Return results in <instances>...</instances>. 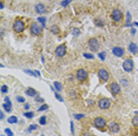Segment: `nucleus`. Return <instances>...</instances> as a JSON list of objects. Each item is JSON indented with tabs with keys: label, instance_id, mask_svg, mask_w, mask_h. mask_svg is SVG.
<instances>
[{
	"label": "nucleus",
	"instance_id": "f257e3e1",
	"mask_svg": "<svg viewBox=\"0 0 138 136\" xmlns=\"http://www.w3.org/2000/svg\"><path fill=\"white\" fill-rule=\"evenodd\" d=\"M87 76H89V73H87V70L85 68H79L77 70V73H76V79L79 82H84L85 80L87 79Z\"/></svg>",
	"mask_w": 138,
	"mask_h": 136
},
{
	"label": "nucleus",
	"instance_id": "f03ea898",
	"mask_svg": "<svg viewBox=\"0 0 138 136\" xmlns=\"http://www.w3.org/2000/svg\"><path fill=\"white\" fill-rule=\"evenodd\" d=\"M25 29V22L21 20V19H17L14 22H13V31L16 33H21Z\"/></svg>",
	"mask_w": 138,
	"mask_h": 136
},
{
	"label": "nucleus",
	"instance_id": "7ed1b4c3",
	"mask_svg": "<svg viewBox=\"0 0 138 136\" xmlns=\"http://www.w3.org/2000/svg\"><path fill=\"white\" fill-rule=\"evenodd\" d=\"M97 75H98L99 80L103 81V82H106V81L110 79V73L106 70L105 68H99L98 72H97Z\"/></svg>",
	"mask_w": 138,
	"mask_h": 136
},
{
	"label": "nucleus",
	"instance_id": "20e7f679",
	"mask_svg": "<svg viewBox=\"0 0 138 136\" xmlns=\"http://www.w3.org/2000/svg\"><path fill=\"white\" fill-rule=\"evenodd\" d=\"M30 31H31L32 35H40L42 32V28L38 25V22H33L30 26Z\"/></svg>",
	"mask_w": 138,
	"mask_h": 136
},
{
	"label": "nucleus",
	"instance_id": "39448f33",
	"mask_svg": "<svg viewBox=\"0 0 138 136\" xmlns=\"http://www.w3.org/2000/svg\"><path fill=\"white\" fill-rule=\"evenodd\" d=\"M123 69L127 72V73H131L133 70V61L131 59H125L124 62H123Z\"/></svg>",
	"mask_w": 138,
	"mask_h": 136
},
{
	"label": "nucleus",
	"instance_id": "423d86ee",
	"mask_svg": "<svg viewBox=\"0 0 138 136\" xmlns=\"http://www.w3.org/2000/svg\"><path fill=\"white\" fill-rule=\"evenodd\" d=\"M93 124H95V127H97L98 129H104V128L107 126L105 119H103V117H96L95 120H93Z\"/></svg>",
	"mask_w": 138,
	"mask_h": 136
},
{
	"label": "nucleus",
	"instance_id": "0eeeda50",
	"mask_svg": "<svg viewBox=\"0 0 138 136\" xmlns=\"http://www.w3.org/2000/svg\"><path fill=\"white\" fill-rule=\"evenodd\" d=\"M111 18L115 22H119L123 20V13L120 10H113L111 13Z\"/></svg>",
	"mask_w": 138,
	"mask_h": 136
},
{
	"label": "nucleus",
	"instance_id": "6e6552de",
	"mask_svg": "<svg viewBox=\"0 0 138 136\" xmlns=\"http://www.w3.org/2000/svg\"><path fill=\"white\" fill-rule=\"evenodd\" d=\"M87 46H89V48H90L92 52H96V51H98V48H99V42H98V40H97L96 38H92V39L89 40Z\"/></svg>",
	"mask_w": 138,
	"mask_h": 136
},
{
	"label": "nucleus",
	"instance_id": "1a4fd4ad",
	"mask_svg": "<svg viewBox=\"0 0 138 136\" xmlns=\"http://www.w3.org/2000/svg\"><path fill=\"white\" fill-rule=\"evenodd\" d=\"M98 107L100 109H109L111 107V101L109 99H100L98 101Z\"/></svg>",
	"mask_w": 138,
	"mask_h": 136
},
{
	"label": "nucleus",
	"instance_id": "9d476101",
	"mask_svg": "<svg viewBox=\"0 0 138 136\" xmlns=\"http://www.w3.org/2000/svg\"><path fill=\"white\" fill-rule=\"evenodd\" d=\"M109 89H110V92L112 93V95H117V94L120 93V86L117 83V82H112V83H110Z\"/></svg>",
	"mask_w": 138,
	"mask_h": 136
},
{
	"label": "nucleus",
	"instance_id": "9b49d317",
	"mask_svg": "<svg viewBox=\"0 0 138 136\" xmlns=\"http://www.w3.org/2000/svg\"><path fill=\"white\" fill-rule=\"evenodd\" d=\"M65 54H66V46L65 45H60L56 48V55L58 58H63V56H65Z\"/></svg>",
	"mask_w": 138,
	"mask_h": 136
},
{
	"label": "nucleus",
	"instance_id": "f8f14e48",
	"mask_svg": "<svg viewBox=\"0 0 138 136\" xmlns=\"http://www.w3.org/2000/svg\"><path fill=\"white\" fill-rule=\"evenodd\" d=\"M112 54L115 56H117V58H122V56H124V48L116 46V47L112 48Z\"/></svg>",
	"mask_w": 138,
	"mask_h": 136
},
{
	"label": "nucleus",
	"instance_id": "ddd939ff",
	"mask_svg": "<svg viewBox=\"0 0 138 136\" xmlns=\"http://www.w3.org/2000/svg\"><path fill=\"white\" fill-rule=\"evenodd\" d=\"M107 127H109V129H110V131L111 133H118V131L120 130V126H119V123L118 122H110L109 124H107Z\"/></svg>",
	"mask_w": 138,
	"mask_h": 136
},
{
	"label": "nucleus",
	"instance_id": "4468645a",
	"mask_svg": "<svg viewBox=\"0 0 138 136\" xmlns=\"http://www.w3.org/2000/svg\"><path fill=\"white\" fill-rule=\"evenodd\" d=\"M34 11L39 14H44V13H46V6L44 4H37L36 7H34Z\"/></svg>",
	"mask_w": 138,
	"mask_h": 136
},
{
	"label": "nucleus",
	"instance_id": "2eb2a0df",
	"mask_svg": "<svg viewBox=\"0 0 138 136\" xmlns=\"http://www.w3.org/2000/svg\"><path fill=\"white\" fill-rule=\"evenodd\" d=\"M129 52L132 53V54H136L138 52V46L135 42H130L129 43Z\"/></svg>",
	"mask_w": 138,
	"mask_h": 136
},
{
	"label": "nucleus",
	"instance_id": "dca6fc26",
	"mask_svg": "<svg viewBox=\"0 0 138 136\" xmlns=\"http://www.w3.org/2000/svg\"><path fill=\"white\" fill-rule=\"evenodd\" d=\"M69 96L71 97V99H77V97H78V93H77L73 88H71L69 90Z\"/></svg>",
	"mask_w": 138,
	"mask_h": 136
},
{
	"label": "nucleus",
	"instance_id": "f3484780",
	"mask_svg": "<svg viewBox=\"0 0 138 136\" xmlns=\"http://www.w3.org/2000/svg\"><path fill=\"white\" fill-rule=\"evenodd\" d=\"M26 95L27 96H36L37 95V92L33 88H27L26 89Z\"/></svg>",
	"mask_w": 138,
	"mask_h": 136
},
{
	"label": "nucleus",
	"instance_id": "a211bd4d",
	"mask_svg": "<svg viewBox=\"0 0 138 136\" xmlns=\"http://www.w3.org/2000/svg\"><path fill=\"white\" fill-rule=\"evenodd\" d=\"M12 105H8V103H2V108L5 109V111H7V113H10L11 110H12V107H11Z\"/></svg>",
	"mask_w": 138,
	"mask_h": 136
},
{
	"label": "nucleus",
	"instance_id": "6ab92c4d",
	"mask_svg": "<svg viewBox=\"0 0 138 136\" xmlns=\"http://www.w3.org/2000/svg\"><path fill=\"white\" fill-rule=\"evenodd\" d=\"M17 122H18V117L17 116H11V117H8V123L13 124V123H17Z\"/></svg>",
	"mask_w": 138,
	"mask_h": 136
},
{
	"label": "nucleus",
	"instance_id": "aec40b11",
	"mask_svg": "<svg viewBox=\"0 0 138 136\" xmlns=\"http://www.w3.org/2000/svg\"><path fill=\"white\" fill-rule=\"evenodd\" d=\"M54 87H56V89H57L58 92L63 90V84L60 83V82H58V81H56V82H54Z\"/></svg>",
	"mask_w": 138,
	"mask_h": 136
},
{
	"label": "nucleus",
	"instance_id": "412c9836",
	"mask_svg": "<svg viewBox=\"0 0 138 136\" xmlns=\"http://www.w3.org/2000/svg\"><path fill=\"white\" fill-rule=\"evenodd\" d=\"M50 29H51V32H52L53 34H58L59 33V27L58 26H54V25H53V26H51Z\"/></svg>",
	"mask_w": 138,
	"mask_h": 136
},
{
	"label": "nucleus",
	"instance_id": "4be33fe9",
	"mask_svg": "<svg viewBox=\"0 0 138 136\" xmlns=\"http://www.w3.org/2000/svg\"><path fill=\"white\" fill-rule=\"evenodd\" d=\"M46 122H47L46 116H41V117L39 119V124H41V126H45V124H46Z\"/></svg>",
	"mask_w": 138,
	"mask_h": 136
},
{
	"label": "nucleus",
	"instance_id": "5701e85b",
	"mask_svg": "<svg viewBox=\"0 0 138 136\" xmlns=\"http://www.w3.org/2000/svg\"><path fill=\"white\" fill-rule=\"evenodd\" d=\"M37 21H39L40 24L42 25V27H45L46 26V18H38Z\"/></svg>",
	"mask_w": 138,
	"mask_h": 136
},
{
	"label": "nucleus",
	"instance_id": "b1692460",
	"mask_svg": "<svg viewBox=\"0 0 138 136\" xmlns=\"http://www.w3.org/2000/svg\"><path fill=\"white\" fill-rule=\"evenodd\" d=\"M95 24H96V25H97L98 27H103V26H104V21L101 20V19H97Z\"/></svg>",
	"mask_w": 138,
	"mask_h": 136
},
{
	"label": "nucleus",
	"instance_id": "393cba45",
	"mask_svg": "<svg viewBox=\"0 0 138 136\" xmlns=\"http://www.w3.org/2000/svg\"><path fill=\"white\" fill-rule=\"evenodd\" d=\"M132 124L135 127H138V115H137V114H136V115H135V117L132 119Z\"/></svg>",
	"mask_w": 138,
	"mask_h": 136
},
{
	"label": "nucleus",
	"instance_id": "a878e982",
	"mask_svg": "<svg viewBox=\"0 0 138 136\" xmlns=\"http://www.w3.org/2000/svg\"><path fill=\"white\" fill-rule=\"evenodd\" d=\"M24 116H25L26 119H32V117L34 116V114H33L32 111H26V113L24 114Z\"/></svg>",
	"mask_w": 138,
	"mask_h": 136
},
{
	"label": "nucleus",
	"instance_id": "bb28decb",
	"mask_svg": "<svg viewBox=\"0 0 138 136\" xmlns=\"http://www.w3.org/2000/svg\"><path fill=\"white\" fill-rule=\"evenodd\" d=\"M84 58L89 59V60H93L95 56H93V54H90V53H84Z\"/></svg>",
	"mask_w": 138,
	"mask_h": 136
},
{
	"label": "nucleus",
	"instance_id": "cd10ccee",
	"mask_svg": "<svg viewBox=\"0 0 138 136\" xmlns=\"http://www.w3.org/2000/svg\"><path fill=\"white\" fill-rule=\"evenodd\" d=\"M7 92H8V87H7L6 84L1 86V93H2V94H5V93H7Z\"/></svg>",
	"mask_w": 138,
	"mask_h": 136
},
{
	"label": "nucleus",
	"instance_id": "c85d7f7f",
	"mask_svg": "<svg viewBox=\"0 0 138 136\" xmlns=\"http://www.w3.org/2000/svg\"><path fill=\"white\" fill-rule=\"evenodd\" d=\"M17 102H19V103H24V102H25V99H24L22 96H17Z\"/></svg>",
	"mask_w": 138,
	"mask_h": 136
},
{
	"label": "nucleus",
	"instance_id": "c756f323",
	"mask_svg": "<svg viewBox=\"0 0 138 136\" xmlns=\"http://www.w3.org/2000/svg\"><path fill=\"white\" fill-rule=\"evenodd\" d=\"M84 116H85L84 114H76V115H74V119H76V120H81Z\"/></svg>",
	"mask_w": 138,
	"mask_h": 136
},
{
	"label": "nucleus",
	"instance_id": "7c9ffc66",
	"mask_svg": "<svg viewBox=\"0 0 138 136\" xmlns=\"http://www.w3.org/2000/svg\"><path fill=\"white\" fill-rule=\"evenodd\" d=\"M47 109H48V106L47 105H42L38 110H39V111H44V110H47Z\"/></svg>",
	"mask_w": 138,
	"mask_h": 136
},
{
	"label": "nucleus",
	"instance_id": "2f4dec72",
	"mask_svg": "<svg viewBox=\"0 0 138 136\" xmlns=\"http://www.w3.org/2000/svg\"><path fill=\"white\" fill-rule=\"evenodd\" d=\"M38 127H37V124H31V126H30V128H28V133H30V131H32V130H36V129H37Z\"/></svg>",
	"mask_w": 138,
	"mask_h": 136
},
{
	"label": "nucleus",
	"instance_id": "473e14b6",
	"mask_svg": "<svg viewBox=\"0 0 138 136\" xmlns=\"http://www.w3.org/2000/svg\"><path fill=\"white\" fill-rule=\"evenodd\" d=\"M5 133L7 136H13V133H12V130L11 129H8V128H6L5 129Z\"/></svg>",
	"mask_w": 138,
	"mask_h": 136
},
{
	"label": "nucleus",
	"instance_id": "72a5a7b5",
	"mask_svg": "<svg viewBox=\"0 0 138 136\" xmlns=\"http://www.w3.org/2000/svg\"><path fill=\"white\" fill-rule=\"evenodd\" d=\"M98 56H99V59H100V60H105L106 54L104 52H103V53H99V54H98Z\"/></svg>",
	"mask_w": 138,
	"mask_h": 136
},
{
	"label": "nucleus",
	"instance_id": "f704fd0d",
	"mask_svg": "<svg viewBox=\"0 0 138 136\" xmlns=\"http://www.w3.org/2000/svg\"><path fill=\"white\" fill-rule=\"evenodd\" d=\"M54 96H56V97H57V100H58V101H60V102H63V101H64V99L58 94V93H56V94H54Z\"/></svg>",
	"mask_w": 138,
	"mask_h": 136
},
{
	"label": "nucleus",
	"instance_id": "c9c22d12",
	"mask_svg": "<svg viewBox=\"0 0 138 136\" xmlns=\"http://www.w3.org/2000/svg\"><path fill=\"white\" fill-rule=\"evenodd\" d=\"M86 103H87L89 107H91V106L95 105V101H93V100H87V101H86Z\"/></svg>",
	"mask_w": 138,
	"mask_h": 136
},
{
	"label": "nucleus",
	"instance_id": "e433bc0d",
	"mask_svg": "<svg viewBox=\"0 0 138 136\" xmlns=\"http://www.w3.org/2000/svg\"><path fill=\"white\" fill-rule=\"evenodd\" d=\"M70 2H71V0H64L63 2H61V6H64V7H65V6L69 5Z\"/></svg>",
	"mask_w": 138,
	"mask_h": 136
},
{
	"label": "nucleus",
	"instance_id": "4c0bfd02",
	"mask_svg": "<svg viewBox=\"0 0 138 136\" xmlns=\"http://www.w3.org/2000/svg\"><path fill=\"white\" fill-rule=\"evenodd\" d=\"M72 33H73V35H76V37H77V35H79L80 32H79V29H78V28H74Z\"/></svg>",
	"mask_w": 138,
	"mask_h": 136
},
{
	"label": "nucleus",
	"instance_id": "58836bf2",
	"mask_svg": "<svg viewBox=\"0 0 138 136\" xmlns=\"http://www.w3.org/2000/svg\"><path fill=\"white\" fill-rule=\"evenodd\" d=\"M70 127H71V133L73 134V133H74V128H73V122H72V121L70 122Z\"/></svg>",
	"mask_w": 138,
	"mask_h": 136
},
{
	"label": "nucleus",
	"instance_id": "ea45409f",
	"mask_svg": "<svg viewBox=\"0 0 138 136\" xmlns=\"http://www.w3.org/2000/svg\"><path fill=\"white\" fill-rule=\"evenodd\" d=\"M5 102H6V103H8V105H12V103H11V100H10V97H8V96H6V97H5Z\"/></svg>",
	"mask_w": 138,
	"mask_h": 136
},
{
	"label": "nucleus",
	"instance_id": "a19ab883",
	"mask_svg": "<svg viewBox=\"0 0 138 136\" xmlns=\"http://www.w3.org/2000/svg\"><path fill=\"white\" fill-rule=\"evenodd\" d=\"M0 119H1V120H4V119H5V113H4V111H1V113H0Z\"/></svg>",
	"mask_w": 138,
	"mask_h": 136
},
{
	"label": "nucleus",
	"instance_id": "79ce46f5",
	"mask_svg": "<svg viewBox=\"0 0 138 136\" xmlns=\"http://www.w3.org/2000/svg\"><path fill=\"white\" fill-rule=\"evenodd\" d=\"M36 101L37 102H44V99H41V97H36Z\"/></svg>",
	"mask_w": 138,
	"mask_h": 136
},
{
	"label": "nucleus",
	"instance_id": "37998d69",
	"mask_svg": "<svg viewBox=\"0 0 138 136\" xmlns=\"http://www.w3.org/2000/svg\"><path fill=\"white\" fill-rule=\"evenodd\" d=\"M24 108H25L26 110H28V109H30V105H28V103H25V106H24Z\"/></svg>",
	"mask_w": 138,
	"mask_h": 136
},
{
	"label": "nucleus",
	"instance_id": "c03bdc74",
	"mask_svg": "<svg viewBox=\"0 0 138 136\" xmlns=\"http://www.w3.org/2000/svg\"><path fill=\"white\" fill-rule=\"evenodd\" d=\"M122 83L124 84V86H127V81H125V80H123V81H122Z\"/></svg>",
	"mask_w": 138,
	"mask_h": 136
},
{
	"label": "nucleus",
	"instance_id": "a18cd8bd",
	"mask_svg": "<svg viewBox=\"0 0 138 136\" xmlns=\"http://www.w3.org/2000/svg\"><path fill=\"white\" fill-rule=\"evenodd\" d=\"M83 136H92V135H91L90 133H84V135Z\"/></svg>",
	"mask_w": 138,
	"mask_h": 136
},
{
	"label": "nucleus",
	"instance_id": "49530a36",
	"mask_svg": "<svg viewBox=\"0 0 138 136\" xmlns=\"http://www.w3.org/2000/svg\"><path fill=\"white\" fill-rule=\"evenodd\" d=\"M69 80H70V81H73V76H72V75H70V76H69Z\"/></svg>",
	"mask_w": 138,
	"mask_h": 136
},
{
	"label": "nucleus",
	"instance_id": "de8ad7c7",
	"mask_svg": "<svg viewBox=\"0 0 138 136\" xmlns=\"http://www.w3.org/2000/svg\"><path fill=\"white\" fill-rule=\"evenodd\" d=\"M135 25H136V26H138V22H135Z\"/></svg>",
	"mask_w": 138,
	"mask_h": 136
}]
</instances>
